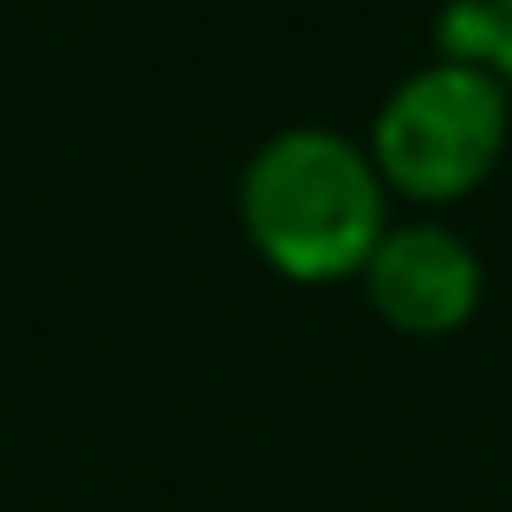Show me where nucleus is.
Instances as JSON below:
<instances>
[{
  "instance_id": "nucleus-1",
  "label": "nucleus",
  "mask_w": 512,
  "mask_h": 512,
  "mask_svg": "<svg viewBox=\"0 0 512 512\" xmlns=\"http://www.w3.org/2000/svg\"><path fill=\"white\" fill-rule=\"evenodd\" d=\"M383 201L389 188L370 150H357L338 130H279L240 175V227L253 253L299 286L363 273L389 227Z\"/></svg>"
},
{
  "instance_id": "nucleus-2",
  "label": "nucleus",
  "mask_w": 512,
  "mask_h": 512,
  "mask_svg": "<svg viewBox=\"0 0 512 512\" xmlns=\"http://www.w3.org/2000/svg\"><path fill=\"white\" fill-rule=\"evenodd\" d=\"M512 98L493 72L435 59L383 98L370 130V163L383 188L409 201H454L480 188L506 150Z\"/></svg>"
},
{
  "instance_id": "nucleus-3",
  "label": "nucleus",
  "mask_w": 512,
  "mask_h": 512,
  "mask_svg": "<svg viewBox=\"0 0 512 512\" xmlns=\"http://www.w3.org/2000/svg\"><path fill=\"white\" fill-rule=\"evenodd\" d=\"M363 292H370L383 325L409 331V338H448L480 305V260L448 227L402 221V227H383V240L370 247Z\"/></svg>"
},
{
  "instance_id": "nucleus-4",
  "label": "nucleus",
  "mask_w": 512,
  "mask_h": 512,
  "mask_svg": "<svg viewBox=\"0 0 512 512\" xmlns=\"http://www.w3.org/2000/svg\"><path fill=\"white\" fill-rule=\"evenodd\" d=\"M435 39L441 59L493 72L512 98V0H448V13L435 20Z\"/></svg>"
}]
</instances>
